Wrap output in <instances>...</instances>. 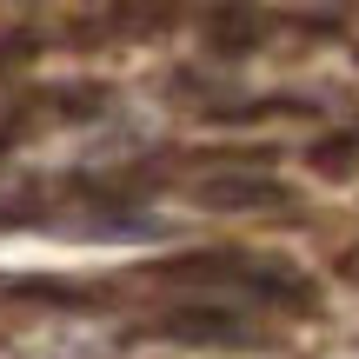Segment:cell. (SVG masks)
Returning a JSON list of instances; mask_svg holds the SVG:
<instances>
[{
	"instance_id": "cell-1",
	"label": "cell",
	"mask_w": 359,
	"mask_h": 359,
	"mask_svg": "<svg viewBox=\"0 0 359 359\" xmlns=\"http://www.w3.org/2000/svg\"><path fill=\"white\" fill-rule=\"evenodd\" d=\"M160 286H213V293H240L253 306H286V313H320V286L293 266H273V259H246L233 246L213 253H180V259H154Z\"/></svg>"
},
{
	"instance_id": "cell-2",
	"label": "cell",
	"mask_w": 359,
	"mask_h": 359,
	"mask_svg": "<svg viewBox=\"0 0 359 359\" xmlns=\"http://www.w3.org/2000/svg\"><path fill=\"white\" fill-rule=\"evenodd\" d=\"M133 339H160V346H193V353H240V346H259L266 326L240 306H219V299H180V306L154 313V320L133 326Z\"/></svg>"
},
{
	"instance_id": "cell-3",
	"label": "cell",
	"mask_w": 359,
	"mask_h": 359,
	"mask_svg": "<svg viewBox=\"0 0 359 359\" xmlns=\"http://www.w3.org/2000/svg\"><path fill=\"white\" fill-rule=\"evenodd\" d=\"M193 200H200L206 213H280L293 193L273 173H219V180H200Z\"/></svg>"
},
{
	"instance_id": "cell-4",
	"label": "cell",
	"mask_w": 359,
	"mask_h": 359,
	"mask_svg": "<svg viewBox=\"0 0 359 359\" xmlns=\"http://www.w3.org/2000/svg\"><path fill=\"white\" fill-rule=\"evenodd\" d=\"M306 167H313V173H326V180H346V173H359V127H346V133H326V140L306 154Z\"/></svg>"
},
{
	"instance_id": "cell-5",
	"label": "cell",
	"mask_w": 359,
	"mask_h": 359,
	"mask_svg": "<svg viewBox=\"0 0 359 359\" xmlns=\"http://www.w3.org/2000/svg\"><path fill=\"white\" fill-rule=\"evenodd\" d=\"M306 100H246V107H213V120H306Z\"/></svg>"
},
{
	"instance_id": "cell-6",
	"label": "cell",
	"mask_w": 359,
	"mask_h": 359,
	"mask_svg": "<svg viewBox=\"0 0 359 359\" xmlns=\"http://www.w3.org/2000/svg\"><path fill=\"white\" fill-rule=\"evenodd\" d=\"M259 40V13H219L213 20V47L219 53H246Z\"/></svg>"
}]
</instances>
